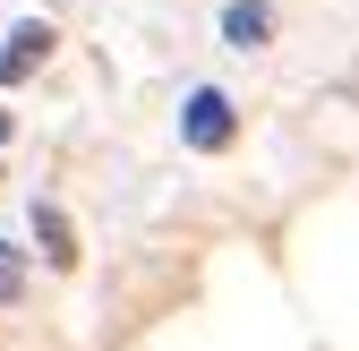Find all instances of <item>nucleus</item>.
Returning a JSON list of instances; mask_svg holds the SVG:
<instances>
[{
  "label": "nucleus",
  "mask_w": 359,
  "mask_h": 351,
  "mask_svg": "<svg viewBox=\"0 0 359 351\" xmlns=\"http://www.w3.org/2000/svg\"><path fill=\"white\" fill-rule=\"evenodd\" d=\"M43 60H52V26H43V18H18V26H9V43H0V86L34 77Z\"/></svg>",
  "instance_id": "2"
},
{
  "label": "nucleus",
  "mask_w": 359,
  "mask_h": 351,
  "mask_svg": "<svg viewBox=\"0 0 359 351\" xmlns=\"http://www.w3.org/2000/svg\"><path fill=\"white\" fill-rule=\"evenodd\" d=\"M34 240H43V257H52V266H69V257H77L69 214H60V206H34Z\"/></svg>",
  "instance_id": "4"
},
{
  "label": "nucleus",
  "mask_w": 359,
  "mask_h": 351,
  "mask_svg": "<svg viewBox=\"0 0 359 351\" xmlns=\"http://www.w3.org/2000/svg\"><path fill=\"white\" fill-rule=\"evenodd\" d=\"M222 43H231V52H265V43H274V9H265V0H231V9H222Z\"/></svg>",
  "instance_id": "3"
},
{
  "label": "nucleus",
  "mask_w": 359,
  "mask_h": 351,
  "mask_svg": "<svg viewBox=\"0 0 359 351\" xmlns=\"http://www.w3.org/2000/svg\"><path fill=\"white\" fill-rule=\"evenodd\" d=\"M0 146H9V112H0Z\"/></svg>",
  "instance_id": "6"
},
{
  "label": "nucleus",
  "mask_w": 359,
  "mask_h": 351,
  "mask_svg": "<svg viewBox=\"0 0 359 351\" xmlns=\"http://www.w3.org/2000/svg\"><path fill=\"white\" fill-rule=\"evenodd\" d=\"M18 291H26V249H9V240H0V309H9Z\"/></svg>",
  "instance_id": "5"
},
{
  "label": "nucleus",
  "mask_w": 359,
  "mask_h": 351,
  "mask_svg": "<svg viewBox=\"0 0 359 351\" xmlns=\"http://www.w3.org/2000/svg\"><path fill=\"white\" fill-rule=\"evenodd\" d=\"M231 95H222V86H197V95L189 103H180V138H189L197 154H222V146H231Z\"/></svg>",
  "instance_id": "1"
}]
</instances>
